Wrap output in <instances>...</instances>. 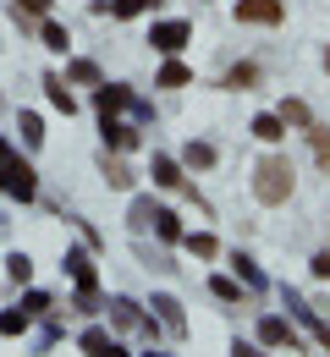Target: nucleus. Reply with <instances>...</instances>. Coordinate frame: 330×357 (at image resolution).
Instances as JSON below:
<instances>
[{
	"label": "nucleus",
	"mask_w": 330,
	"mask_h": 357,
	"mask_svg": "<svg viewBox=\"0 0 330 357\" xmlns=\"http://www.w3.org/2000/svg\"><path fill=\"white\" fill-rule=\"evenodd\" d=\"M253 192H259V204H286L292 198V160L286 154H264L259 171H253Z\"/></svg>",
	"instance_id": "1"
},
{
	"label": "nucleus",
	"mask_w": 330,
	"mask_h": 357,
	"mask_svg": "<svg viewBox=\"0 0 330 357\" xmlns=\"http://www.w3.org/2000/svg\"><path fill=\"white\" fill-rule=\"evenodd\" d=\"M237 17L259 22V28H276L281 22V0H237Z\"/></svg>",
	"instance_id": "2"
},
{
	"label": "nucleus",
	"mask_w": 330,
	"mask_h": 357,
	"mask_svg": "<svg viewBox=\"0 0 330 357\" xmlns=\"http://www.w3.org/2000/svg\"><path fill=\"white\" fill-rule=\"evenodd\" d=\"M149 45L165 50V55H171V50H182V45H188V22H160V28L149 33Z\"/></svg>",
	"instance_id": "3"
},
{
	"label": "nucleus",
	"mask_w": 330,
	"mask_h": 357,
	"mask_svg": "<svg viewBox=\"0 0 330 357\" xmlns=\"http://www.w3.org/2000/svg\"><path fill=\"white\" fill-rule=\"evenodd\" d=\"M259 341H264V347H297V335H292L286 319H264V324H259Z\"/></svg>",
	"instance_id": "4"
},
{
	"label": "nucleus",
	"mask_w": 330,
	"mask_h": 357,
	"mask_svg": "<svg viewBox=\"0 0 330 357\" xmlns=\"http://www.w3.org/2000/svg\"><path fill=\"white\" fill-rule=\"evenodd\" d=\"M253 137H259V143H281L286 121H281V116H259V121H253Z\"/></svg>",
	"instance_id": "5"
},
{
	"label": "nucleus",
	"mask_w": 330,
	"mask_h": 357,
	"mask_svg": "<svg viewBox=\"0 0 330 357\" xmlns=\"http://www.w3.org/2000/svg\"><path fill=\"white\" fill-rule=\"evenodd\" d=\"M281 121H286V127H314V110H308L303 99H286V105H281Z\"/></svg>",
	"instance_id": "6"
},
{
	"label": "nucleus",
	"mask_w": 330,
	"mask_h": 357,
	"mask_svg": "<svg viewBox=\"0 0 330 357\" xmlns=\"http://www.w3.org/2000/svg\"><path fill=\"white\" fill-rule=\"evenodd\" d=\"M154 181H160V187H182V171H177V160L154 154Z\"/></svg>",
	"instance_id": "7"
},
{
	"label": "nucleus",
	"mask_w": 330,
	"mask_h": 357,
	"mask_svg": "<svg viewBox=\"0 0 330 357\" xmlns=\"http://www.w3.org/2000/svg\"><path fill=\"white\" fill-rule=\"evenodd\" d=\"M308 143H314V160L330 171V127H308Z\"/></svg>",
	"instance_id": "8"
},
{
	"label": "nucleus",
	"mask_w": 330,
	"mask_h": 357,
	"mask_svg": "<svg viewBox=\"0 0 330 357\" xmlns=\"http://www.w3.org/2000/svg\"><path fill=\"white\" fill-rule=\"evenodd\" d=\"M259 83V66H232L226 72V89H253Z\"/></svg>",
	"instance_id": "9"
},
{
	"label": "nucleus",
	"mask_w": 330,
	"mask_h": 357,
	"mask_svg": "<svg viewBox=\"0 0 330 357\" xmlns=\"http://www.w3.org/2000/svg\"><path fill=\"white\" fill-rule=\"evenodd\" d=\"M182 83H188V66H182V61H171V66L160 72V89H182Z\"/></svg>",
	"instance_id": "10"
},
{
	"label": "nucleus",
	"mask_w": 330,
	"mask_h": 357,
	"mask_svg": "<svg viewBox=\"0 0 330 357\" xmlns=\"http://www.w3.org/2000/svg\"><path fill=\"white\" fill-rule=\"evenodd\" d=\"M188 165H198V171L215 165V149H209V143H188Z\"/></svg>",
	"instance_id": "11"
},
{
	"label": "nucleus",
	"mask_w": 330,
	"mask_h": 357,
	"mask_svg": "<svg viewBox=\"0 0 330 357\" xmlns=\"http://www.w3.org/2000/svg\"><path fill=\"white\" fill-rule=\"evenodd\" d=\"M105 176H110V187H133V171L121 160H105Z\"/></svg>",
	"instance_id": "12"
},
{
	"label": "nucleus",
	"mask_w": 330,
	"mask_h": 357,
	"mask_svg": "<svg viewBox=\"0 0 330 357\" xmlns=\"http://www.w3.org/2000/svg\"><path fill=\"white\" fill-rule=\"evenodd\" d=\"M83 352L105 357V352H110V335H105V330H89V335H83Z\"/></svg>",
	"instance_id": "13"
},
{
	"label": "nucleus",
	"mask_w": 330,
	"mask_h": 357,
	"mask_svg": "<svg viewBox=\"0 0 330 357\" xmlns=\"http://www.w3.org/2000/svg\"><path fill=\"white\" fill-rule=\"evenodd\" d=\"M188 248L198 253V259H215V253H220V242H215V236H188Z\"/></svg>",
	"instance_id": "14"
},
{
	"label": "nucleus",
	"mask_w": 330,
	"mask_h": 357,
	"mask_svg": "<svg viewBox=\"0 0 330 357\" xmlns=\"http://www.w3.org/2000/svg\"><path fill=\"white\" fill-rule=\"evenodd\" d=\"M149 6H160V0H116L110 11H116V17H138V11H149Z\"/></svg>",
	"instance_id": "15"
},
{
	"label": "nucleus",
	"mask_w": 330,
	"mask_h": 357,
	"mask_svg": "<svg viewBox=\"0 0 330 357\" xmlns=\"http://www.w3.org/2000/svg\"><path fill=\"white\" fill-rule=\"evenodd\" d=\"M154 220H160V236H165V242H177V236H182V225H177V215H154Z\"/></svg>",
	"instance_id": "16"
},
{
	"label": "nucleus",
	"mask_w": 330,
	"mask_h": 357,
	"mask_svg": "<svg viewBox=\"0 0 330 357\" xmlns=\"http://www.w3.org/2000/svg\"><path fill=\"white\" fill-rule=\"evenodd\" d=\"M154 308L165 313V324H171V330H182V313H177V303H171V297H160V303H154Z\"/></svg>",
	"instance_id": "17"
},
{
	"label": "nucleus",
	"mask_w": 330,
	"mask_h": 357,
	"mask_svg": "<svg viewBox=\"0 0 330 357\" xmlns=\"http://www.w3.org/2000/svg\"><path fill=\"white\" fill-rule=\"evenodd\" d=\"M308 269H314V280H330V253H314V259H308Z\"/></svg>",
	"instance_id": "18"
},
{
	"label": "nucleus",
	"mask_w": 330,
	"mask_h": 357,
	"mask_svg": "<svg viewBox=\"0 0 330 357\" xmlns=\"http://www.w3.org/2000/svg\"><path fill=\"white\" fill-rule=\"evenodd\" d=\"M45 45H50V50H66V33H61L55 22H45Z\"/></svg>",
	"instance_id": "19"
},
{
	"label": "nucleus",
	"mask_w": 330,
	"mask_h": 357,
	"mask_svg": "<svg viewBox=\"0 0 330 357\" xmlns=\"http://www.w3.org/2000/svg\"><path fill=\"white\" fill-rule=\"evenodd\" d=\"M22 324H28V313H6V319H0V330H6V335H17Z\"/></svg>",
	"instance_id": "20"
},
{
	"label": "nucleus",
	"mask_w": 330,
	"mask_h": 357,
	"mask_svg": "<svg viewBox=\"0 0 330 357\" xmlns=\"http://www.w3.org/2000/svg\"><path fill=\"white\" fill-rule=\"evenodd\" d=\"M215 297H220V303H237V297H242V291H237L232 280H215Z\"/></svg>",
	"instance_id": "21"
},
{
	"label": "nucleus",
	"mask_w": 330,
	"mask_h": 357,
	"mask_svg": "<svg viewBox=\"0 0 330 357\" xmlns=\"http://www.w3.org/2000/svg\"><path fill=\"white\" fill-rule=\"evenodd\" d=\"M232 357H264V352H259V347H237Z\"/></svg>",
	"instance_id": "22"
},
{
	"label": "nucleus",
	"mask_w": 330,
	"mask_h": 357,
	"mask_svg": "<svg viewBox=\"0 0 330 357\" xmlns=\"http://www.w3.org/2000/svg\"><path fill=\"white\" fill-rule=\"evenodd\" d=\"M22 6H28V11H45V6H50V0H22Z\"/></svg>",
	"instance_id": "23"
},
{
	"label": "nucleus",
	"mask_w": 330,
	"mask_h": 357,
	"mask_svg": "<svg viewBox=\"0 0 330 357\" xmlns=\"http://www.w3.org/2000/svg\"><path fill=\"white\" fill-rule=\"evenodd\" d=\"M325 72H330V50H325Z\"/></svg>",
	"instance_id": "24"
}]
</instances>
